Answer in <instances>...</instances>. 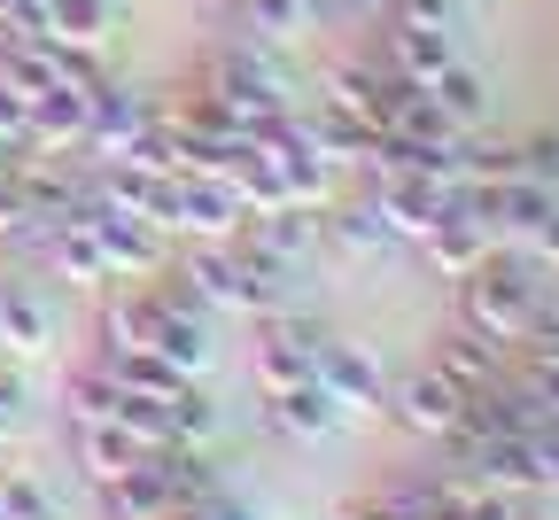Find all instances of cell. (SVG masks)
<instances>
[{
    "mask_svg": "<svg viewBox=\"0 0 559 520\" xmlns=\"http://www.w3.org/2000/svg\"><path fill=\"white\" fill-rule=\"evenodd\" d=\"M544 295H551V272L544 264H528L521 249H481L466 272H459V319L474 327V334H489L498 350H521V334L536 327V311H544Z\"/></svg>",
    "mask_w": 559,
    "mask_h": 520,
    "instance_id": "6da1fadb",
    "label": "cell"
},
{
    "mask_svg": "<svg viewBox=\"0 0 559 520\" xmlns=\"http://www.w3.org/2000/svg\"><path fill=\"white\" fill-rule=\"evenodd\" d=\"M389 412L412 427V435H428V442H451L459 427H466V389L451 381V374H412V381H396L389 389Z\"/></svg>",
    "mask_w": 559,
    "mask_h": 520,
    "instance_id": "7a4b0ae2",
    "label": "cell"
},
{
    "mask_svg": "<svg viewBox=\"0 0 559 520\" xmlns=\"http://www.w3.org/2000/svg\"><path fill=\"white\" fill-rule=\"evenodd\" d=\"M311 357H319V327L311 319H296V311H264L257 319V381L264 389L311 381Z\"/></svg>",
    "mask_w": 559,
    "mask_h": 520,
    "instance_id": "3957f363",
    "label": "cell"
},
{
    "mask_svg": "<svg viewBox=\"0 0 559 520\" xmlns=\"http://www.w3.org/2000/svg\"><path fill=\"white\" fill-rule=\"evenodd\" d=\"M311 381L342 404V412H366V404H381L389 397V381H381V365L358 350V342H334V334H319V357H311Z\"/></svg>",
    "mask_w": 559,
    "mask_h": 520,
    "instance_id": "277c9868",
    "label": "cell"
},
{
    "mask_svg": "<svg viewBox=\"0 0 559 520\" xmlns=\"http://www.w3.org/2000/svg\"><path fill=\"white\" fill-rule=\"evenodd\" d=\"M342 404L319 389V381H288V389H264V427L272 435H288V442H326L342 435Z\"/></svg>",
    "mask_w": 559,
    "mask_h": 520,
    "instance_id": "5b68a950",
    "label": "cell"
},
{
    "mask_svg": "<svg viewBox=\"0 0 559 520\" xmlns=\"http://www.w3.org/2000/svg\"><path fill=\"white\" fill-rule=\"evenodd\" d=\"M241 241L296 272V264L319 249V217H311V202H272V210H249V217H241Z\"/></svg>",
    "mask_w": 559,
    "mask_h": 520,
    "instance_id": "8992f818",
    "label": "cell"
},
{
    "mask_svg": "<svg viewBox=\"0 0 559 520\" xmlns=\"http://www.w3.org/2000/svg\"><path fill=\"white\" fill-rule=\"evenodd\" d=\"M102 505H109V520H179V489L164 482L156 451L132 459L117 482H102Z\"/></svg>",
    "mask_w": 559,
    "mask_h": 520,
    "instance_id": "52a82bcc",
    "label": "cell"
},
{
    "mask_svg": "<svg viewBox=\"0 0 559 520\" xmlns=\"http://www.w3.org/2000/svg\"><path fill=\"white\" fill-rule=\"evenodd\" d=\"M55 350V311L24 280H0V357H47Z\"/></svg>",
    "mask_w": 559,
    "mask_h": 520,
    "instance_id": "ba28073f",
    "label": "cell"
},
{
    "mask_svg": "<svg viewBox=\"0 0 559 520\" xmlns=\"http://www.w3.org/2000/svg\"><path fill=\"white\" fill-rule=\"evenodd\" d=\"M428 365H436V374H451V381L474 397V389H489V381L506 374V350L459 319V327H443V334H436V357H428Z\"/></svg>",
    "mask_w": 559,
    "mask_h": 520,
    "instance_id": "9c48e42d",
    "label": "cell"
},
{
    "mask_svg": "<svg viewBox=\"0 0 559 520\" xmlns=\"http://www.w3.org/2000/svg\"><path fill=\"white\" fill-rule=\"evenodd\" d=\"M70 451H79L86 482H117L132 459H148V451H140V442H132L117 419H70Z\"/></svg>",
    "mask_w": 559,
    "mask_h": 520,
    "instance_id": "30bf717a",
    "label": "cell"
},
{
    "mask_svg": "<svg viewBox=\"0 0 559 520\" xmlns=\"http://www.w3.org/2000/svg\"><path fill=\"white\" fill-rule=\"evenodd\" d=\"M443 62H459L451 32H436V24H396V32H389V70H396L404 86H428Z\"/></svg>",
    "mask_w": 559,
    "mask_h": 520,
    "instance_id": "8fae6325",
    "label": "cell"
},
{
    "mask_svg": "<svg viewBox=\"0 0 559 520\" xmlns=\"http://www.w3.org/2000/svg\"><path fill=\"white\" fill-rule=\"evenodd\" d=\"M319 241L342 249V257H381L396 234L381 226V210H373V202H349V210H326V217H319Z\"/></svg>",
    "mask_w": 559,
    "mask_h": 520,
    "instance_id": "7c38bea8",
    "label": "cell"
},
{
    "mask_svg": "<svg viewBox=\"0 0 559 520\" xmlns=\"http://www.w3.org/2000/svg\"><path fill=\"white\" fill-rule=\"evenodd\" d=\"M419 94H428V102L443 109V125H459V132H466V125H481V79H474L466 62H443Z\"/></svg>",
    "mask_w": 559,
    "mask_h": 520,
    "instance_id": "4fadbf2b",
    "label": "cell"
},
{
    "mask_svg": "<svg viewBox=\"0 0 559 520\" xmlns=\"http://www.w3.org/2000/svg\"><path fill=\"white\" fill-rule=\"evenodd\" d=\"M117 404H124V389H117V374L102 357L70 374V419H117Z\"/></svg>",
    "mask_w": 559,
    "mask_h": 520,
    "instance_id": "5bb4252c",
    "label": "cell"
},
{
    "mask_svg": "<svg viewBox=\"0 0 559 520\" xmlns=\"http://www.w3.org/2000/svg\"><path fill=\"white\" fill-rule=\"evenodd\" d=\"M0 497H9L24 520H62V497H55L39 474H0Z\"/></svg>",
    "mask_w": 559,
    "mask_h": 520,
    "instance_id": "9a60e30c",
    "label": "cell"
},
{
    "mask_svg": "<svg viewBox=\"0 0 559 520\" xmlns=\"http://www.w3.org/2000/svg\"><path fill=\"white\" fill-rule=\"evenodd\" d=\"M521 257H528V264H544V272H559V202H551V217H544V226L521 241Z\"/></svg>",
    "mask_w": 559,
    "mask_h": 520,
    "instance_id": "2e32d148",
    "label": "cell"
},
{
    "mask_svg": "<svg viewBox=\"0 0 559 520\" xmlns=\"http://www.w3.org/2000/svg\"><path fill=\"white\" fill-rule=\"evenodd\" d=\"M0 520H24V512H16V505H9V497H0Z\"/></svg>",
    "mask_w": 559,
    "mask_h": 520,
    "instance_id": "e0dca14e",
    "label": "cell"
},
{
    "mask_svg": "<svg viewBox=\"0 0 559 520\" xmlns=\"http://www.w3.org/2000/svg\"><path fill=\"white\" fill-rule=\"evenodd\" d=\"M506 520H513V512H506Z\"/></svg>",
    "mask_w": 559,
    "mask_h": 520,
    "instance_id": "ac0fdd59",
    "label": "cell"
}]
</instances>
